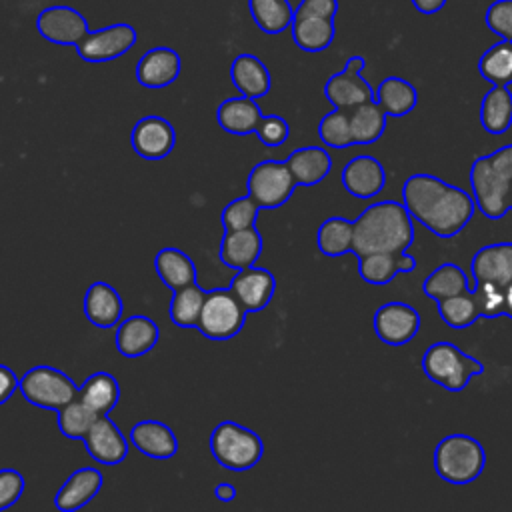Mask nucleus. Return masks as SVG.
<instances>
[{"label":"nucleus","mask_w":512,"mask_h":512,"mask_svg":"<svg viewBox=\"0 0 512 512\" xmlns=\"http://www.w3.org/2000/svg\"><path fill=\"white\" fill-rule=\"evenodd\" d=\"M374 102L388 118H402L416 108L418 92L408 80L400 76H388L374 90Z\"/></svg>","instance_id":"obj_29"},{"label":"nucleus","mask_w":512,"mask_h":512,"mask_svg":"<svg viewBox=\"0 0 512 512\" xmlns=\"http://www.w3.org/2000/svg\"><path fill=\"white\" fill-rule=\"evenodd\" d=\"M354 222V254L406 252L414 242V220L396 200H380L368 204Z\"/></svg>","instance_id":"obj_2"},{"label":"nucleus","mask_w":512,"mask_h":512,"mask_svg":"<svg viewBox=\"0 0 512 512\" xmlns=\"http://www.w3.org/2000/svg\"><path fill=\"white\" fill-rule=\"evenodd\" d=\"M510 210H512V204H510Z\"/></svg>","instance_id":"obj_53"},{"label":"nucleus","mask_w":512,"mask_h":512,"mask_svg":"<svg viewBox=\"0 0 512 512\" xmlns=\"http://www.w3.org/2000/svg\"><path fill=\"white\" fill-rule=\"evenodd\" d=\"M260 206L256 204V200L250 194L238 196L232 202H228L220 214L224 232L230 230H244V228H252L256 224Z\"/></svg>","instance_id":"obj_43"},{"label":"nucleus","mask_w":512,"mask_h":512,"mask_svg":"<svg viewBox=\"0 0 512 512\" xmlns=\"http://www.w3.org/2000/svg\"><path fill=\"white\" fill-rule=\"evenodd\" d=\"M318 136L324 146L328 148H348L354 146L352 132H350V114L346 110H332L322 116L318 124Z\"/></svg>","instance_id":"obj_42"},{"label":"nucleus","mask_w":512,"mask_h":512,"mask_svg":"<svg viewBox=\"0 0 512 512\" xmlns=\"http://www.w3.org/2000/svg\"><path fill=\"white\" fill-rule=\"evenodd\" d=\"M372 324L380 342L388 346H404L420 332L422 318L408 302L392 300L376 308Z\"/></svg>","instance_id":"obj_12"},{"label":"nucleus","mask_w":512,"mask_h":512,"mask_svg":"<svg viewBox=\"0 0 512 512\" xmlns=\"http://www.w3.org/2000/svg\"><path fill=\"white\" fill-rule=\"evenodd\" d=\"M338 12V0H300L294 8V16H322L334 18Z\"/></svg>","instance_id":"obj_48"},{"label":"nucleus","mask_w":512,"mask_h":512,"mask_svg":"<svg viewBox=\"0 0 512 512\" xmlns=\"http://www.w3.org/2000/svg\"><path fill=\"white\" fill-rule=\"evenodd\" d=\"M154 270L172 292L196 284V266L192 258L178 248H162L154 258Z\"/></svg>","instance_id":"obj_30"},{"label":"nucleus","mask_w":512,"mask_h":512,"mask_svg":"<svg viewBox=\"0 0 512 512\" xmlns=\"http://www.w3.org/2000/svg\"><path fill=\"white\" fill-rule=\"evenodd\" d=\"M416 268V258L408 252L394 254V252H380V254H366L358 258V274L366 284L386 286L394 280L398 272L408 274Z\"/></svg>","instance_id":"obj_27"},{"label":"nucleus","mask_w":512,"mask_h":512,"mask_svg":"<svg viewBox=\"0 0 512 512\" xmlns=\"http://www.w3.org/2000/svg\"><path fill=\"white\" fill-rule=\"evenodd\" d=\"M262 116L264 114H262L258 102L254 98H246V96L228 98L216 110V120H218L220 128L234 136L254 134Z\"/></svg>","instance_id":"obj_28"},{"label":"nucleus","mask_w":512,"mask_h":512,"mask_svg":"<svg viewBox=\"0 0 512 512\" xmlns=\"http://www.w3.org/2000/svg\"><path fill=\"white\" fill-rule=\"evenodd\" d=\"M420 364L424 376L448 392L464 390L474 376L484 372V364L476 356L448 340L430 344L424 350Z\"/></svg>","instance_id":"obj_5"},{"label":"nucleus","mask_w":512,"mask_h":512,"mask_svg":"<svg viewBox=\"0 0 512 512\" xmlns=\"http://www.w3.org/2000/svg\"><path fill=\"white\" fill-rule=\"evenodd\" d=\"M434 470L436 474L454 486L474 482L486 468V450L470 434H448L434 448Z\"/></svg>","instance_id":"obj_4"},{"label":"nucleus","mask_w":512,"mask_h":512,"mask_svg":"<svg viewBox=\"0 0 512 512\" xmlns=\"http://www.w3.org/2000/svg\"><path fill=\"white\" fill-rule=\"evenodd\" d=\"M260 252H262V236L256 230V226H252L244 230L224 232L218 254L224 266L242 270V268L254 266L256 260L260 258Z\"/></svg>","instance_id":"obj_26"},{"label":"nucleus","mask_w":512,"mask_h":512,"mask_svg":"<svg viewBox=\"0 0 512 512\" xmlns=\"http://www.w3.org/2000/svg\"><path fill=\"white\" fill-rule=\"evenodd\" d=\"M84 316L96 328H110L120 322L124 312L122 296L108 282H92L84 294Z\"/></svg>","instance_id":"obj_23"},{"label":"nucleus","mask_w":512,"mask_h":512,"mask_svg":"<svg viewBox=\"0 0 512 512\" xmlns=\"http://www.w3.org/2000/svg\"><path fill=\"white\" fill-rule=\"evenodd\" d=\"M478 72L492 86L512 84V42L500 40L486 48L478 60Z\"/></svg>","instance_id":"obj_38"},{"label":"nucleus","mask_w":512,"mask_h":512,"mask_svg":"<svg viewBox=\"0 0 512 512\" xmlns=\"http://www.w3.org/2000/svg\"><path fill=\"white\" fill-rule=\"evenodd\" d=\"M210 452L214 460L228 470H248L256 466L264 454L262 438L232 420L220 422L210 434Z\"/></svg>","instance_id":"obj_6"},{"label":"nucleus","mask_w":512,"mask_h":512,"mask_svg":"<svg viewBox=\"0 0 512 512\" xmlns=\"http://www.w3.org/2000/svg\"><path fill=\"white\" fill-rule=\"evenodd\" d=\"M470 194L476 210L488 220H500L512 204V144L478 156L470 166Z\"/></svg>","instance_id":"obj_3"},{"label":"nucleus","mask_w":512,"mask_h":512,"mask_svg":"<svg viewBox=\"0 0 512 512\" xmlns=\"http://www.w3.org/2000/svg\"><path fill=\"white\" fill-rule=\"evenodd\" d=\"M78 398L98 416H108L120 400V386L110 372L100 370L78 386Z\"/></svg>","instance_id":"obj_33"},{"label":"nucleus","mask_w":512,"mask_h":512,"mask_svg":"<svg viewBox=\"0 0 512 512\" xmlns=\"http://www.w3.org/2000/svg\"><path fill=\"white\" fill-rule=\"evenodd\" d=\"M410 2L420 14H428V16L440 12L446 4V0H410Z\"/></svg>","instance_id":"obj_50"},{"label":"nucleus","mask_w":512,"mask_h":512,"mask_svg":"<svg viewBox=\"0 0 512 512\" xmlns=\"http://www.w3.org/2000/svg\"><path fill=\"white\" fill-rule=\"evenodd\" d=\"M296 186H316L332 170V156L322 146H302L284 160Z\"/></svg>","instance_id":"obj_24"},{"label":"nucleus","mask_w":512,"mask_h":512,"mask_svg":"<svg viewBox=\"0 0 512 512\" xmlns=\"http://www.w3.org/2000/svg\"><path fill=\"white\" fill-rule=\"evenodd\" d=\"M290 30L294 44L304 52H322L336 36L334 18L322 16H294Z\"/></svg>","instance_id":"obj_32"},{"label":"nucleus","mask_w":512,"mask_h":512,"mask_svg":"<svg viewBox=\"0 0 512 512\" xmlns=\"http://www.w3.org/2000/svg\"><path fill=\"white\" fill-rule=\"evenodd\" d=\"M182 70V58L174 48L156 46L148 50L136 64V80L144 88H166L176 82Z\"/></svg>","instance_id":"obj_18"},{"label":"nucleus","mask_w":512,"mask_h":512,"mask_svg":"<svg viewBox=\"0 0 512 512\" xmlns=\"http://www.w3.org/2000/svg\"><path fill=\"white\" fill-rule=\"evenodd\" d=\"M82 442L92 460L104 466L120 464L128 454V438L110 420V416H98V420L86 432Z\"/></svg>","instance_id":"obj_16"},{"label":"nucleus","mask_w":512,"mask_h":512,"mask_svg":"<svg viewBox=\"0 0 512 512\" xmlns=\"http://www.w3.org/2000/svg\"><path fill=\"white\" fill-rule=\"evenodd\" d=\"M340 180L350 196L370 200L384 190L386 170L378 158L370 154H358L344 164Z\"/></svg>","instance_id":"obj_15"},{"label":"nucleus","mask_w":512,"mask_h":512,"mask_svg":"<svg viewBox=\"0 0 512 512\" xmlns=\"http://www.w3.org/2000/svg\"><path fill=\"white\" fill-rule=\"evenodd\" d=\"M214 496L222 502H232L236 496H238V490L232 482H218L214 486Z\"/></svg>","instance_id":"obj_51"},{"label":"nucleus","mask_w":512,"mask_h":512,"mask_svg":"<svg viewBox=\"0 0 512 512\" xmlns=\"http://www.w3.org/2000/svg\"><path fill=\"white\" fill-rule=\"evenodd\" d=\"M348 114H350V132H352L354 146L372 144L386 130L388 116L382 112V108L374 100L352 108Z\"/></svg>","instance_id":"obj_36"},{"label":"nucleus","mask_w":512,"mask_h":512,"mask_svg":"<svg viewBox=\"0 0 512 512\" xmlns=\"http://www.w3.org/2000/svg\"><path fill=\"white\" fill-rule=\"evenodd\" d=\"M232 294L238 298L242 308L248 314L264 310L274 292H276V278L270 270L260 268V266H248L236 272L230 284Z\"/></svg>","instance_id":"obj_17"},{"label":"nucleus","mask_w":512,"mask_h":512,"mask_svg":"<svg viewBox=\"0 0 512 512\" xmlns=\"http://www.w3.org/2000/svg\"><path fill=\"white\" fill-rule=\"evenodd\" d=\"M246 314L230 288H214L206 292L196 328L210 340H228L242 330Z\"/></svg>","instance_id":"obj_8"},{"label":"nucleus","mask_w":512,"mask_h":512,"mask_svg":"<svg viewBox=\"0 0 512 512\" xmlns=\"http://www.w3.org/2000/svg\"><path fill=\"white\" fill-rule=\"evenodd\" d=\"M138 40L136 28L116 22L100 30H90L78 44L76 52L84 62H110L124 56Z\"/></svg>","instance_id":"obj_11"},{"label":"nucleus","mask_w":512,"mask_h":512,"mask_svg":"<svg viewBox=\"0 0 512 512\" xmlns=\"http://www.w3.org/2000/svg\"><path fill=\"white\" fill-rule=\"evenodd\" d=\"M484 22L500 40L512 42V0H496L484 12Z\"/></svg>","instance_id":"obj_45"},{"label":"nucleus","mask_w":512,"mask_h":512,"mask_svg":"<svg viewBox=\"0 0 512 512\" xmlns=\"http://www.w3.org/2000/svg\"><path fill=\"white\" fill-rule=\"evenodd\" d=\"M366 68V58L354 54L346 60L344 68L332 74L324 84V96L336 110L350 112L352 108L374 100V90L362 76Z\"/></svg>","instance_id":"obj_10"},{"label":"nucleus","mask_w":512,"mask_h":512,"mask_svg":"<svg viewBox=\"0 0 512 512\" xmlns=\"http://www.w3.org/2000/svg\"><path fill=\"white\" fill-rule=\"evenodd\" d=\"M470 290V276L454 262H444L434 268L422 282V292L430 300H446Z\"/></svg>","instance_id":"obj_34"},{"label":"nucleus","mask_w":512,"mask_h":512,"mask_svg":"<svg viewBox=\"0 0 512 512\" xmlns=\"http://www.w3.org/2000/svg\"><path fill=\"white\" fill-rule=\"evenodd\" d=\"M38 34L58 46H76L90 30L86 18L72 6L56 4L36 16Z\"/></svg>","instance_id":"obj_13"},{"label":"nucleus","mask_w":512,"mask_h":512,"mask_svg":"<svg viewBox=\"0 0 512 512\" xmlns=\"http://www.w3.org/2000/svg\"><path fill=\"white\" fill-rule=\"evenodd\" d=\"M436 304H438V314H440L442 322L454 330L468 328L480 318L472 290L452 296V298H446V300H440Z\"/></svg>","instance_id":"obj_40"},{"label":"nucleus","mask_w":512,"mask_h":512,"mask_svg":"<svg viewBox=\"0 0 512 512\" xmlns=\"http://www.w3.org/2000/svg\"><path fill=\"white\" fill-rule=\"evenodd\" d=\"M254 134L258 136V140H260L264 146L276 148V146H280V144H284V142L288 140V136H290V126H288V122H286L282 116H278V114H264Z\"/></svg>","instance_id":"obj_46"},{"label":"nucleus","mask_w":512,"mask_h":512,"mask_svg":"<svg viewBox=\"0 0 512 512\" xmlns=\"http://www.w3.org/2000/svg\"><path fill=\"white\" fill-rule=\"evenodd\" d=\"M204 298L206 290H202L196 284L176 290L170 300V320L180 328H196L204 306Z\"/></svg>","instance_id":"obj_39"},{"label":"nucleus","mask_w":512,"mask_h":512,"mask_svg":"<svg viewBox=\"0 0 512 512\" xmlns=\"http://www.w3.org/2000/svg\"><path fill=\"white\" fill-rule=\"evenodd\" d=\"M158 338H160L158 324L144 314H136L118 324L114 334V344L122 356L138 358L150 352L158 344Z\"/></svg>","instance_id":"obj_21"},{"label":"nucleus","mask_w":512,"mask_h":512,"mask_svg":"<svg viewBox=\"0 0 512 512\" xmlns=\"http://www.w3.org/2000/svg\"><path fill=\"white\" fill-rule=\"evenodd\" d=\"M252 20L264 34H280L292 26L294 8L288 0H248Z\"/></svg>","instance_id":"obj_37"},{"label":"nucleus","mask_w":512,"mask_h":512,"mask_svg":"<svg viewBox=\"0 0 512 512\" xmlns=\"http://www.w3.org/2000/svg\"><path fill=\"white\" fill-rule=\"evenodd\" d=\"M504 316L512 318V280L504 286Z\"/></svg>","instance_id":"obj_52"},{"label":"nucleus","mask_w":512,"mask_h":512,"mask_svg":"<svg viewBox=\"0 0 512 512\" xmlns=\"http://www.w3.org/2000/svg\"><path fill=\"white\" fill-rule=\"evenodd\" d=\"M294 188H296V182L286 162H280V160L258 162L246 178L248 194L264 210H274L286 204Z\"/></svg>","instance_id":"obj_9"},{"label":"nucleus","mask_w":512,"mask_h":512,"mask_svg":"<svg viewBox=\"0 0 512 512\" xmlns=\"http://www.w3.org/2000/svg\"><path fill=\"white\" fill-rule=\"evenodd\" d=\"M316 246L324 256L336 258L354 250V222L344 216L326 218L316 232Z\"/></svg>","instance_id":"obj_35"},{"label":"nucleus","mask_w":512,"mask_h":512,"mask_svg":"<svg viewBox=\"0 0 512 512\" xmlns=\"http://www.w3.org/2000/svg\"><path fill=\"white\" fill-rule=\"evenodd\" d=\"M174 144V126L162 116H144L134 124L130 132V146L144 160L166 158L174 150Z\"/></svg>","instance_id":"obj_14"},{"label":"nucleus","mask_w":512,"mask_h":512,"mask_svg":"<svg viewBox=\"0 0 512 512\" xmlns=\"http://www.w3.org/2000/svg\"><path fill=\"white\" fill-rule=\"evenodd\" d=\"M480 124L492 136H502L512 126V92L508 86H490L480 102Z\"/></svg>","instance_id":"obj_31"},{"label":"nucleus","mask_w":512,"mask_h":512,"mask_svg":"<svg viewBox=\"0 0 512 512\" xmlns=\"http://www.w3.org/2000/svg\"><path fill=\"white\" fill-rule=\"evenodd\" d=\"M128 442L148 458L168 460L178 452L172 428L160 420H140L128 432Z\"/></svg>","instance_id":"obj_20"},{"label":"nucleus","mask_w":512,"mask_h":512,"mask_svg":"<svg viewBox=\"0 0 512 512\" xmlns=\"http://www.w3.org/2000/svg\"><path fill=\"white\" fill-rule=\"evenodd\" d=\"M230 80L234 88L246 98H262L272 88V76L264 62L254 54H238L230 64Z\"/></svg>","instance_id":"obj_25"},{"label":"nucleus","mask_w":512,"mask_h":512,"mask_svg":"<svg viewBox=\"0 0 512 512\" xmlns=\"http://www.w3.org/2000/svg\"><path fill=\"white\" fill-rule=\"evenodd\" d=\"M102 488V472L94 466H82L72 472L54 496V506L60 512H76L84 508Z\"/></svg>","instance_id":"obj_22"},{"label":"nucleus","mask_w":512,"mask_h":512,"mask_svg":"<svg viewBox=\"0 0 512 512\" xmlns=\"http://www.w3.org/2000/svg\"><path fill=\"white\" fill-rule=\"evenodd\" d=\"M18 384H20V376L6 364H0V404L12 398V394L18 390Z\"/></svg>","instance_id":"obj_49"},{"label":"nucleus","mask_w":512,"mask_h":512,"mask_svg":"<svg viewBox=\"0 0 512 512\" xmlns=\"http://www.w3.org/2000/svg\"><path fill=\"white\" fill-rule=\"evenodd\" d=\"M24 476L14 468L0 470V510L12 508L24 492Z\"/></svg>","instance_id":"obj_47"},{"label":"nucleus","mask_w":512,"mask_h":512,"mask_svg":"<svg viewBox=\"0 0 512 512\" xmlns=\"http://www.w3.org/2000/svg\"><path fill=\"white\" fill-rule=\"evenodd\" d=\"M18 392L28 404L54 412L78 398V386L74 380L66 372L44 364L34 366L20 376Z\"/></svg>","instance_id":"obj_7"},{"label":"nucleus","mask_w":512,"mask_h":512,"mask_svg":"<svg viewBox=\"0 0 512 512\" xmlns=\"http://www.w3.org/2000/svg\"><path fill=\"white\" fill-rule=\"evenodd\" d=\"M470 278L476 282H496L506 286L512 280V242H492L474 252Z\"/></svg>","instance_id":"obj_19"},{"label":"nucleus","mask_w":512,"mask_h":512,"mask_svg":"<svg viewBox=\"0 0 512 512\" xmlns=\"http://www.w3.org/2000/svg\"><path fill=\"white\" fill-rule=\"evenodd\" d=\"M404 208L414 222L438 238L458 236L474 218L476 204L470 192L448 184L434 174H412L402 184Z\"/></svg>","instance_id":"obj_1"},{"label":"nucleus","mask_w":512,"mask_h":512,"mask_svg":"<svg viewBox=\"0 0 512 512\" xmlns=\"http://www.w3.org/2000/svg\"><path fill=\"white\" fill-rule=\"evenodd\" d=\"M96 420L98 414L80 398L72 400L70 404L58 410V430L66 438H84Z\"/></svg>","instance_id":"obj_41"},{"label":"nucleus","mask_w":512,"mask_h":512,"mask_svg":"<svg viewBox=\"0 0 512 512\" xmlns=\"http://www.w3.org/2000/svg\"><path fill=\"white\" fill-rule=\"evenodd\" d=\"M472 294L476 298L480 318L494 320L504 316V286L496 282H476Z\"/></svg>","instance_id":"obj_44"}]
</instances>
